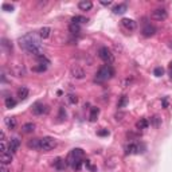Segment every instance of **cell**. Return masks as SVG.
<instances>
[{
  "label": "cell",
  "instance_id": "3",
  "mask_svg": "<svg viewBox=\"0 0 172 172\" xmlns=\"http://www.w3.org/2000/svg\"><path fill=\"white\" fill-rule=\"evenodd\" d=\"M98 57H100L106 65H112L113 62H114V55H113V53L110 51V49H108V47H105V46L98 50Z\"/></svg>",
  "mask_w": 172,
  "mask_h": 172
},
{
  "label": "cell",
  "instance_id": "39",
  "mask_svg": "<svg viewBox=\"0 0 172 172\" xmlns=\"http://www.w3.org/2000/svg\"><path fill=\"white\" fill-rule=\"evenodd\" d=\"M0 172H10V170H8V168H7L6 166H3V164H2V168H0Z\"/></svg>",
  "mask_w": 172,
  "mask_h": 172
},
{
  "label": "cell",
  "instance_id": "15",
  "mask_svg": "<svg viewBox=\"0 0 172 172\" xmlns=\"http://www.w3.org/2000/svg\"><path fill=\"white\" fill-rule=\"evenodd\" d=\"M140 145L136 144V142H130L126 147V153H140Z\"/></svg>",
  "mask_w": 172,
  "mask_h": 172
},
{
  "label": "cell",
  "instance_id": "1",
  "mask_svg": "<svg viewBox=\"0 0 172 172\" xmlns=\"http://www.w3.org/2000/svg\"><path fill=\"white\" fill-rule=\"evenodd\" d=\"M19 46H20V49L27 51L28 54L35 55L36 58L43 55V49H42V45H41V39H39L34 32H28V34L22 36V38L19 39Z\"/></svg>",
  "mask_w": 172,
  "mask_h": 172
},
{
  "label": "cell",
  "instance_id": "7",
  "mask_svg": "<svg viewBox=\"0 0 172 172\" xmlns=\"http://www.w3.org/2000/svg\"><path fill=\"white\" fill-rule=\"evenodd\" d=\"M167 16H168V12L166 8H156L151 14V18L155 20H164V19H167Z\"/></svg>",
  "mask_w": 172,
  "mask_h": 172
},
{
  "label": "cell",
  "instance_id": "42",
  "mask_svg": "<svg viewBox=\"0 0 172 172\" xmlns=\"http://www.w3.org/2000/svg\"><path fill=\"white\" fill-rule=\"evenodd\" d=\"M168 70H170V77H171V79H172V62L170 63V67H168Z\"/></svg>",
  "mask_w": 172,
  "mask_h": 172
},
{
  "label": "cell",
  "instance_id": "12",
  "mask_svg": "<svg viewBox=\"0 0 172 172\" xmlns=\"http://www.w3.org/2000/svg\"><path fill=\"white\" fill-rule=\"evenodd\" d=\"M98 116H100V108H97V106H91V108H90L89 120H90L91 122H94V121H97Z\"/></svg>",
  "mask_w": 172,
  "mask_h": 172
},
{
  "label": "cell",
  "instance_id": "17",
  "mask_svg": "<svg viewBox=\"0 0 172 172\" xmlns=\"http://www.w3.org/2000/svg\"><path fill=\"white\" fill-rule=\"evenodd\" d=\"M126 10H128V6L125 4V3H121V4L116 6L114 8H113V12H114L116 15H121V14H124Z\"/></svg>",
  "mask_w": 172,
  "mask_h": 172
},
{
  "label": "cell",
  "instance_id": "28",
  "mask_svg": "<svg viewBox=\"0 0 172 172\" xmlns=\"http://www.w3.org/2000/svg\"><path fill=\"white\" fill-rule=\"evenodd\" d=\"M83 164H85V166H86V168H87V170H89L90 172H96V171H97V168L94 167L93 164H91V162H90V160H85V162H83Z\"/></svg>",
  "mask_w": 172,
  "mask_h": 172
},
{
  "label": "cell",
  "instance_id": "22",
  "mask_svg": "<svg viewBox=\"0 0 172 172\" xmlns=\"http://www.w3.org/2000/svg\"><path fill=\"white\" fill-rule=\"evenodd\" d=\"M4 104H6V108L7 109H12V108H15L16 106V101L14 100L12 97H6V100H4Z\"/></svg>",
  "mask_w": 172,
  "mask_h": 172
},
{
  "label": "cell",
  "instance_id": "33",
  "mask_svg": "<svg viewBox=\"0 0 172 172\" xmlns=\"http://www.w3.org/2000/svg\"><path fill=\"white\" fill-rule=\"evenodd\" d=\"M67 100H69V102H70V104H77V102H78V97L74 96V94H69Z\"/></svg>",
  "mask_w": 172,
  "mask_h": 172
},
{
  "label": "cell",
  "instance_id": "26",
  "mask_svg": "<svg viewBox=\"0 0 172 172\" xmlns=\"http://www.w3.org/2000/svg\"><path fill=\"white\" fill-rule=\"evenodd\" d=\"M2 47H3V49H6L8 53H10V51H12V43H11L8 39H6V38L2 39Z\"/></svg>",
  "mask_w": 172,
  "mask_h": 172
},
{
  "label": "cell",
  "instance_id": "35",
  "mask_svg": "<svg viewBox=\"0 0 172 172\" xmlns=\"http://www.w3.org/2000/svg\"><path fill=\"white\" fill-rule=\"evenodd\" d=\"M2 8L4 10V11H8V12H10V11H12V10H14V6H11V4H7V3H6V4H3V7H2Z\"/></svg>",
  "mask_w": 172,
  "mask_h": 172
},
{
  "label": "cell",
  "instance_id": "27",
  "mask_svg": "<svg viewBox=\"0 0 172 172\" xmlns=\"http://www.w3.org/2000/svg\"><path fill=\"white\" fill-rule=\"evenodd\" d=\"M69 30H70V32H73V34H79V32H81V27H79V24L71 23L69 26Z\"/></svg>",
  "mask_w": 172,
  "mask_h": 172
},
{
  "label": "cell",
  "instance_id": "36",
  "mask_svg": "<svg viewBox=\"0 0 172 172\" xmlns=\"http://www.w3.org/2000/svg\"><path fill=\"white\" fill-rule=\"evenodd\" d=\"M59 118H61V120L66 118V110H65L63 108H61V109H59Z\"/></svg>",
  "mask_w": 172,
  "mask_h": 172
},
{
  "label": "cell",
  "instance_id": "20",
  "mask_svg": "<svg viewBox=\"0 0 172 172\" xmlns=\"http://www.w3.org/2000/svg\"><path fill=\"white\" fill-rule=\"evenodd\" d=\"M148 126H149V121L147 118H141V120H138V121L136 122V128L138 130L140 129H147Z\"/></svg>",
  "mask_w": 172,
  "mask_h": 172
},
{
  "label": "cell",
  "instance_id": "38",
  "mask_svg": "<svg viewBox=\"0 0 172 172\" xmlns=\"http://www.w3.org/2000/svg\"><path fill=\"white\" fill-rule=\"evenodd\" d=\"M2 153H7V145H6V141H2Z\"/></svg>",
  "mask_w": 172,
  "mask_h": 172
},
{
  "label": "cell",
  "instance_id": "40",
  "mask_svg": "<svg viewBox=\"0 0 172 172\" xmlns=\"http://www.w3.org/2000/svg\"><path fill=\"white\" fill-rule=\"evenodd\" d=\"M121 117H124V113H120V114H116V120L117 121H121Z\"/></svg>",
  "mask_w": 172,
  "mask_h": 172
},
{
  "label": "cell",
  "instance_id": "24",
  "mask_svg": "<svg viewBox=\"0 0 172 172\" xmlns=\"http://www.w3.org/2000/svg\"><path fill=\"white\" fill-rule=\"evenodd\" d=\"M22 129H23L24 133H32V132L35 130V124L34 122H27V124H24Z\"/></svg>",
  "mask_w": 172,
  "mask_h": 172
},
{
  "label": "cell",
  "instance_id": "11",
  "mask_svg": "<svg viewBox=\"0 0 172 172\" xmlns=\"http://www.w3.org/2000/svg\"><path fill=\"white\" fill-rule=\"evenodd\" d=\"M67 160H65V159H62V157H57L55 160H54V163H53V166L57 168L58 171H62V170H65L66 167H67Z\"/></svg>",
  "mask_w": 172,
  "mask_h": 172
},
{
  "label": "cell",
  "instance_id": "10",
  "mask_svg": "<svg viewBox=\"0 0 172 172\" xmlns=\"http://www.w3.org/2000/svg\"><path fill=\"white\" fill-rule=\"evenodd\" d=\"M71 75L74 78H78V79H82L85 77V70L81 67V66H73L71 67Z\"/></svg>",
  "mask_w": 172,
  "mask_h": 172
},
{
  "label": "cell",
  "instance_id": "25",
  "mask_svg": "<svg viewBox=\"0 0 172 172\" xmlns=\"http://www.w3.org/2000/svg\"><path fill=\"white\" fill-rule=\"evenodd\" d=\"M87 19L85 16H79V15H75V16H73V19H71V23H74V24H81V23H86Z\"/></svg>",
  "mask_w": 172,
  "mask_h": 172
},
{
  "label": "cell",
  "instance_id": "8",
  "mask_svg": "<svg viewBox=\"0 0 172 172\" xmlns=\"http://www.w3.org/2000/svg\"><path fill=\"white\" fill-rule=\"evenodd\" d=\"M121 24H122V27L128 31H134L136 27H137L136 22H134L133 19H129V18H124V19L121 20Z\"/></svg>",
  "mask_w": 172,
  "mask_h": 172
},
{
  "label": "cell",
  "instance_id": "34",
  "mask_svg": "<svg viewBox=\"0 0 172 172\" xmlns=\"http://www.w3.org/2000/svg\"><path fill=\"white\" fill-rule=\"evenodd\" d=\"M159 124H160V118H159L157 116H155V117L152 118V125H153V126H159Z\"/></svg>",
  "mask_w": 172,
  "mask_h": 172
},
{
  "label": "cell",
  "instance_id": "13",
  "mask_svg": "<svg viewBox=\"0 0 172 172\" xmlns=\"http://www.w3.org/2000/svg\"><path fill=\"white\" fill-rule=\"evenodd\" d=\"M78 8L81 11H90L93 8V3L89 2V0H82V2L78 3Z\"/></svg>",
  "mask_w": 172,
  "mask_h": 172
},
{
  "label": "cell",
  "instance_id": "29",
  "mask_svg": "<svg viewBox=\"0 0 172 172\" xmlns=\"http://www.w3.org/2000/svg\"><path fill=\"white\" fill-rule=\"evenodd\" d=\"M83 162H85V160H78V162H74L71 164V167L74 168L75 171H79L82 168V164H83Z\"/></svg>",
  "mask_w": 172,
  "mask_h": 172
},
{
  "label": "cell",
  "instance_id": "44",
  "mask_svg": "<svg viewBox=\"0 0 172 172\" xmlns=\"http://www.w3.org/2000/svg\"><path fill=\"white\" fill-rule=\"evenodd\" d=\"M171 47H172V45H171Z\"/></svg>",
  "mask_w": 172,
  "mask_h": 172
},
{
  "label": "cell",
  "instance_id": "9",
  "mask_svg": "<svg viewBox=\"0 0 172 172\" xmlns=\"http://www.w3.org/2000/svg\"><path fill=\"white\" fill-rule=\"evenodd\" d=\"M141 32H142V35H144L145 38H151V36H153L156 34V28L153 27L152 24H145L144 27H142Z\"/></svg>",
  "mask_w": 172,
  "mask_h": 172
},
{
  "label": "cell",
  "instance_id": "37",
  "mask_svg": "<svg viewBox=\"0 0 172 172\" xmlns=\"http://www.w3.org/2000/svg\"><path fill=\"white\" fill-rule=\"evenodd\" d=\"M98 136H108V134H109V130L108 129H104V130H100V132H98Z\"/></svg>",
  "mask_w": 172,
  "mask_h": 172
},
{
  "label": "cell",
  "instance_id": "6",
  "mask_svg": "<svg viewBox=\"0 0 172 172\" xmlns=\"http://www.w3.org/2000/svg\"><path fill=\"white\" fill-rule=\"evenodd\" d=\"M31 110H32V113H34L35 116H42V114H47L50 109H49L47 105L43 104V102H35V104L32 105Z\"/></svg>",
  "mask_w": 172,
  "mask_h": 172
},
{
  "label": "cell",
  "instance_id": "16",
  "mask_svg": "<svg viewBox=\"0 0 172 172\" xmlns=\"http://www.w3.org/2000/svg\"><path fill=\"white\" fill-rule=\"evenodd\" d=\"M27 147L32 148V149H41V138H32V140H28Z\"/></svg>",
  "mask_w": 172,
  "mask_h": 172
},
{
  "label": "cell",
  "instance_id": "2",
  "mask_svg": "<svg viewBox=\"0 0 172 172\" xmlns=\"http://www.w3.org/2000/svg\"><path fill=\"white\" fill-rule=\"evenodd\" d=\"M114 77V69L112 67V65H105L102 66V67H100V70L97 71L96 74V78H94V82H105L108 81V79H110Z\"/></svg>",
  "mask_w": 172,
  "mask_h": 172
},
{
  "label": "cell",
  "instance_id": "31",
  "mask_svg": "<svg viewBox=\"0 0 172 172\" xmlns=\"http://www.w3.org/2000/svg\"><path fill=\"white\" fill-rule=\"evenodd\" d=\"M126 102H128V98H126V96H122L121 97V100L118 101V104H117V106L118 108H124L126 105Z\"/></svg>",
  "mask_w": 172,
  "mask_h": 172
},
{
  "label": "cell",
  "instance_id": "4",
  "mask_svg": "<svg viewBox=\"0 0 172 172\" xmlns=\"http://www.w3.org/2000/svg\"><path fill=\"white\" fill-rule=\"evenodd\" d=\"M57 147V140L54 137H50V136H46L41 138V151H45V152H49L51 149H54Z\"/></svg>",
  "mask_w": 172,
  "mask_h": 172
},
{
  "label": "cell",
  "instance_id": "18",
  "mask_svg": "<svg viewBox=\"0 0 172 172\" xmlns=\"http://www.w3.org/2000/svg\"><path fill=\"white\" fill-rule=\"evenodd\" d=\"M0 162H2L3 166H7V164H10L12 162V155L11 153H2V156H0Z\"/></svg>",
  "mask_w": 172,
  "mask_h": 172
},
{
  "label": "cell",
  "instance_id": "19",
  "mask_svg": "<svg viewBox=\"0 0 172 172\" xmlns=\"http://www.w3.org/2000/svg\"><path fill=\"white\" fill-rule=\"evenodd\" d=\"M6 125L10 130H14L16 128V120L14 117H7L6 118Z\"/></svg>",
  "mask_w": 172,
  "mask_h": 172
},
{
  "label": "cell",
  "instance_id": "43",
  "mask_svg": "<svg viewBox=\"0 0 172 172\" xmlns=\"http://www.w3.org/2000/svg\"><path fill=\"white\" fill-rule=\"evenodd\" d=\"M101 4H102V6H106V7H108V6H110V4H112V2H101Z\"/></svg>",
  "mask_w": 172,
  "mask_h": 172
},
{
  "label": "cell",
  "instance_id": "21",
  "mask_svg": "<svg viewBox=\"0 0 172 172\" xmlns=\"http://www.w3.org/2000/svg\"><path fill=\"white\" fill-rule=\"evenodd\" d=\"M50 32H51V28L50 27H42L41 30H39V38L47 39L50 36Z\"/></svg>",
  "mask_w": 172,
  "mask_h": 172
},
{
  "label": "cell",
  "instance_id": "23",
  "mask_svg": "<svg viewBox=\"0 0 172 172\" xmlns=\"http://www.w3.org/2000/svg\"><path fill=\"white\" fill-rule=\"evenodd\" d=\"M28 93H30V91H28V89L27 87H20L19 90H18V97L20 98V100H26V98L28 97Z\"/></svg>",
  "mask_w": 172,
  "mask_h": 172
},
{
  "label": "cell",
  "instance_id": "32",
  "mask_svg": "<svg viewBox=\"0 0 172 172\" xmlns=\"http://www.w3.org/2000/svg\"><path fill=\"white\" fill-rule=\"evenodd\" d=\"M153 74H155L156 77H162V75L164 74V69H163V67H160V66H159V67H156L155 70H153Z\"/></svg>",
  "mask_w": 172,
  "mask_h": 172
},
{
  "label": "cell",
  "instance_id": "5",
  "mask_svg": "<svg viewBox=\"0 0 172 172\" xmlns=\"http://www.w3.org/2000/svg\"><path fill=\"white\" fill-rule=\"evenodd\" d=\"M83 156H85V152H83V149H81V148H74L70 153H69V157L66 160H67V163L71 166L74 162L83 160Z\"/></svg>",
  "mask_w": 172,
  "mask_h": 172
},
{
  "label": "cell",
  "instance_id": "41",
  "mask_svg": "<svg viewBox=\"0 0 172 172\" xmlns=\"http://www.w3.org/2000/svg\"><path fill=\"white\" fill-rule=\"evenodd\" d=\"M0 137H2V141H6V133H4V132H2V133H0Z\"/></svg>",
  "mask_w": 172,
  "mask_h": 172
},
{
  "label": "cell",
  "instance_id": "14",
  "mask_svg": "<svg viewBox=\"0 0 172 172\" xmlns=\"http://www.w3.org/2000/svg\"><path fill=\"white\" fill-rule=\"evenodd\" d=\"M19 147H20V141H19V138H12L11 140V142H10V151H11V153H15L18 149H19Z\"/></svg>",
  "mask_w": 172,
  "mask_h": 172
},
{
  "label": "cell",
  "instance_id": "30",
  "mask_svg": "<svg viewBox=\"0 0 172 172\" xmlns=\"http://www.w3.org/2000/svg\"><path fill=\"white\" fill-rule=\"evenodd\" d=\"M46 69H47V65L39 63V66H35L32 70H34V71H38V73H43V71H46Z\"/></svg>",
  "mask_w": 172,
  "mask_h": 172
}]
</instances>
